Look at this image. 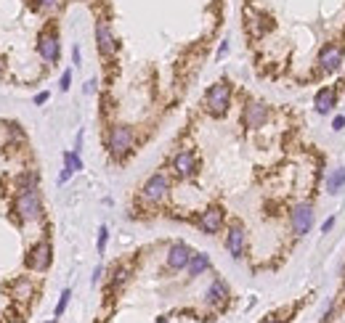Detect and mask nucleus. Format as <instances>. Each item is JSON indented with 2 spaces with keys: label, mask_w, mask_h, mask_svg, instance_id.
<instances>
[{
  "label": "nucleus",
  "mask_w": 345,
  "mask_h": 323,
  "mask_svg": "<svg viewBox=\"0 0 345 323\" xmlns=\"http://www.w3.org/2000/svg\"><path fill=\"white\" fill-rule=\"evenodd\" d=\"M228 101H231V85L228 82H215L207 96H204V104H207V112L212 117H223L228 112Z\"/></svg>",
  "instance_id": "1"
},
{
  "label": "nucleus",
  "mask_w": 345,
  "mask_h": 323,
  "mask_svg": "<svg viewBox=\"0 0 345 323\" xmlns=\"http://www.w3.org/2000/svg\"><path fill=\"white\" fill-rule=\"evenodd\" d=\"M43 212V204H40V193L35 188H24L16 199V215L22 220H37Z\"/></svg>",
  "instance_id": "2"
},
{
  "label": "nucleus",
  "mask_w": 345,
  "mask_h": 323,
  "mask_svg": "<svg viewBox=\"0 0 345 323\" xmlns=\"http://www.w3.org/2000/svg\"><path fill=\"white\" fill-rule=\"evenodd\" d=\"M130 149H133V130L125 127V125L111 127V133H109V151H111V156L123 159Z\"/></svg>",
  "instance_id": "3"
},
{
  "label": "nucleus",
  "mask_w": 345,
  "mask_h": 323,
  "mask_svg": "<svg viewBox=\"0 0 345 323\" xmlns=\"http://www.w3.org/2000/svg\"><path fill=\"white\" fill-rule=\"evenodd\" d=\"M290 225L295 230V236H305L311 230L313 225V207L308 204V201H303V204H297L292 209V215H290Z\"/></svg>",
  "instance_id": "4"
},
{
  "label": "nucleus",
  "mask_w": 345,
  "mask_h": 323,
  "mask_svg": "<svg viewBox=\"0 0 345 323\" xmlns=\"http://www.w3.org/2000/svg\"><path fill=\"white\" fill-rule=\"evenodd\" d=\"M27 267H30V270H37V273H43V270L51 267V244L48 241H40V244H35L30 249V254H27Z\"/></svg>",
  "instance_id": "5"
},
{
  "label": "nucleus",
  "mask_w": 345,
  "mask_h": 323,
  "mask_svg": "<svg viewBox=\"0 0 345 323\" xmlns=\"http://www.w3.org/2000/svg\"><path fill=\"white\" fill-rule=\"evenodd\" d=\"M342 56H345L342 45L327 43V45H324V48L319 51V64H321V69H324V72H337V69L342 67Z\"/></svg>",
  "instance_id": "6"
},
{
  "label": "nucleus",
  "mask_w": 345,
  "mask_h": 323,
  "mask_svg": "<svg viewBox=\"0 0 345 323\" xmlns=\"http://www.w3.org/2000/svg\"><path fill=\"white\" fill-rule=\"evenodd\" d=\"M167 178L162 172H157V175H152L146 183H144V199L146 201H162L165 196H167Z\"/></svg>",
  "instance_id": "7"
},
{
  "label": "nucleus",
  "mask_w": 345,
  "mask_h": 323,
  "mask_svg": "<svg viewBox=\"0 0 345 323\" xmlns=\"http://www.w3.org/2000/svg\"><path fill=\"white\" fill-rule=\"evenodd\" d=\"M37 51H40V56L48 64H56V61H59V53H61L59 38H56L53 32H43L40 40H37Z\"/></svg>",
  "instance_id": "8"
},
{
  "label": "nucleus",
  "mask_w": 345,
  "mask_h": 323,
  "mask_svg": "<svg viewBox=\"0 0 345 323\" xmlns=\"http://www.w3.org/2000/svg\"><path fill=\"white\" fill-rule=\"evenodd\" d=\"M189 262H191V249L181 241L173 244L170 252H167V267L170 270H183V267H189Z\"/></svg>",
  "instance_id": "9"
},
{
  "label": "nucleus",
  "mask_w": 345,
  "mask_h": 323,
  "mask_svg": "<svg viewBox=\"0 0 345 323\" xmlns=\"http://www.w3.org/2000/svg\"><path fill=\"white\" fill-rule=\"evenodd\" d=\"M226 246H228L234 260H239V257L245 254V225L242 223H231L228 236H226Z\"/></svg>",
  "instance_id": "10"
},
{
  "label": "nucleus",
  "mask_w": 345,
  "mask_h": 323,
  "mask_svg": "<svg viewBox=\"0 0 345 323\" xmlns=\"http://www.w3.org/2000/svg\"><path fill=\"white\" fill-rule=\"evenodd\" d=\"M96 43H98L101 56H114V51H117V40H114V35H111L109 24H104V22H98V24H96Z\"/></svg>",
  "instance_id": "11"
},
{
  "label": "nucleus",
  "mask_w": 345,
  "mask_h": 323,
  "mask_svg": "<svg viewBox=\"0 0 345 323\" xmlns=\"http://www.w3.org/2000/svg\"><path fill=\"white\" fill-rule=\"evenodd\" d=\"M173 170L178 178H191L194 172H197V156L191 151H181L173 156Z\"/></svg>",
  "instance_id": "12"
},
{
  "label": "nucleus",
  "mask_w": 345,
  "mask_h": 323,
  "mask_svg": "<svg viewBox=\"0 0 345 323\" xmlns=\"http://www.w3.org/2000/svg\"><path fill=\"white\" fill-rule=\"evenodd\" d=\"M220 225H223V209H220V207H210V209L202 212L199 228L204 230V233H218Z\"/></svg>",
  "instance_id": "13"
},
{
  "label": "nucleus",
  "mask_w": 345,
  "mask_h": 323,
  "mask_svg": "<svg viewBox=\"0 0 345 323\" xmlns=\"http://www.w3.org/2000/svg\"><path fill=\"white\" fill-rule=\"evenodd\" d=\"M268 119V109L263 104H250L245 106V125L253 127V130H258V127H263Z\"/></svg>",
  "instance_id": "14"
},
{
  "label": "nucleus",
  "mask_w": 345,
  "mask_h": 323,
  "mask_svg": "<svg viewBox=\"0 0 345 323\" xmlns=\"http://www.w3.org/2000/svg\"><path fill=\"white\" fill-rule=\"evenodd\" d=\"M334 104H337V93H334V88H321L319 93H316V101H313V106H316V112L319 114H329Z\"/></svg>",
  "instance_id": "15"
},
{
  "label": "nucleus",
  "mask_w": 345,
  "mask_h": 323,
  "mask_svg": "<svg viewBox=\"0 0 345 323\" xmlns=\"http://www.w3.org/2000/svg\"><path fill=\"white\" fill-rule=\"evenodd\" d=\"M228 297V289L223 281H212L210 289H207V304H212V307H218V304H223Z\"/></svg>",
  "instance_id": "16"
},
{
  "label": "nucleus",
  "mask_w": 345,
  "mask_h": 323,
  "mask_svg": "<svg viewBox=\"0 0 345 323\" xmlns=\"http://www.w3.org/2000/svg\"><path fill=\"white\" fill-rule=\"evenodd\" d=\"M210 267V257L207 254H191V262H189V275H202L204 270Z\"/></svg>",
  "instance_id": "17"
},
{
  "label": "nucleus",
  "mask_w": 345,
  "mask_h": 323,
  "mask_svg": "<svg viewBox=\"0 0 345 323\" xmlns=\"http://www.w3.org/2000/svg\"><path fill=\"white\" fill-rule=\"evenodd\" d=\"M342 186H345V167H337L329 175V180H327V191L329 193H340Z\"/></svg>",
  "instance_id": "18"
},
{
  "label": "nucleus",
  "mask_w": 345,
  "mask_h": 323,
  "mask_svg": "<svg viewBox=\"0 0 345 323\" xmlns=\"http://www.w3.org/2000/svg\"><path fill=\"white\" fill-rule=\"evenodd\" d=\"M64 170H69L72 175L82 170V159H80L77 151H67V154H64Z\"/></svg>",
  "instance_id": "19"
},
{
  "label": "nucleus",
  "mask_w": 345,
  "mask_h": 323,
  "mask_svg": "<svg viewBox=\"0 0 345 323\" xmlns=\"http://www.w3.org/2000/svg\"><path fill=\"white\" fill-rule=\"evenodd\" d=\"M32 294V283H30V278H19L16 283H14V297L16 299H27Z\"/></svg>",
  "instance_id": "20"
},
{
  "label": "nucleus",
  "mask_w": 345,
  "mask_h": 323,
  "mask_svg": "<svg viewBox=\"0 0 345 323\" xmlns=\"http://www.w3.org/2000/svg\"><path fill=\"white\" fill-rule=\"evenodd\" d=\"M69 297H72V291H69V289H64V291H61L59 304H56V318H61V315H64V310H67V304H69Z\"/></svg>",
  "instance_id": "21"
},
{
  "label": "nucleus",
  "mask_w": 345,
  "mask_h": 323,
  "mask_svg": "<svg viewBox=\"0 0 345 323\" xmlns=\"http://www.w3.org/2000/svg\"><path fill=\"white\" fill-rule=\"evenodd\" d=\"M106 241H109V228H106V225H101V228H98V241H96V246H98V254H104Z\"/></svg>",
  "instance_id": "22"
},
{
  "label": "nucleus",
  "mask_w": 345,
  "mask_h": 323,
  "mask_svg": "<svg viewBox=\"0 0 345 323\" xmlns=\"http://www.w3.org/2000/svg\"><path fill=\"white\" fill-rule=\"evenodd\" d=\"M69 85H72V69L64 72V75H61V82H59V88H61V90H69Z\"/></svg>",
  "instance_id": "23"
},
{
  "label": "nucleus",
  "mask_w": 345,
  "mask_h": 323,
  "mask_svg": "<svg viewBox=\"0 0 345 323\" xmlns=\"http://www.w3.org/2000/svg\"><path fill=\"white\" fill-rule=\"evenodd\" d=\"M342 127H345V117L340 114V117L332 119V130H342Z\"/></svg>",
  "instance_id": "24"
},
{
  "label": "nucleus",
  "mask_w": 345,
  "mask_h": 323,
  "mask_svg": "<svg viewBox=\"0 0 345 323\" xmlns=\"http://www.w3.org/2000/svg\"><path fill=\"white\" fill-rule=\"evenodd\" d=\"M332 228H334V217H327L324 220V225H321V233H329Z\"/></svg>",
  "instance_id": "25"
},
{
  "label": "nucleus",
  "mask_w": 345,
  "mask_h": 323,
  "mask_svg": "<svg viewBox=\"0 0 345 323\" xmlns=\"http://www.w3.org/2000/svg\"><path fill=\"white\" fill-rule=\"evenodd\" d=\"M226 53H228V43H223L220 48H218V59H223V56H226Z\"/></svg>",
  "instance_id": "26"
},
{
  "label": "nucleus",
  "mask_w": 345,
  "mask_h": 323,
  "mask_svg": "<svg viewBox=\"0 0 345 323\" xmlns=\"http://www.w3.org/2000/svg\"><path fill=\"white\" fill-rule=\"evenodd\" d=\"M93 90H96V80H88L85 82V93H93Z\"/></svg>",
  "instance_id": "27"
},
{
  "label": "nucleus",
  "mask_w": 345,
  "mask_h": 323,
  "mask_svg": "<svg viewBox=\"0 0 345 323\" xmlns=\"http://www.w3.org/2000/svg\"><path fill=\"white\" fill-rule=\"evenodd\" d=\"M45 101H48V93H37L35 96V104H45Z\"/></svg>",
  "instance_id": "28"
},
{
  "label": "nucleus",
  "mask_w": 345,
  "mask_h": 323,
  "mask_svg": "<svg viewBox=\"0 0 345 323\" xmlns=\"http://www.w3.org/2000/svg\"><path fill=\"white\" fill-rule=\"evenodd\" d=\"M40 6H45V8H53V6H59V0H40Z\"/></svg>",
  "instance_id": "29"
},
{
  "label": "nucleus",
  "mask_w": 345,
  "mask_h": 323,
  "mask_svg": "<svg viewBox=\"0 0 345 323\" xmlns=\"http://www.w3.org/2000/svg\"><path fill=\"white\" fill-rule=\"evenodd\" d=\"M72 59H74V64H80V48L74 45V51H72Z\"/></svg>",
  "instance_id": "30"
},
{
  "label": "nucleus",
  "mask_w": 345,
  "mask_h": 323,
  "mask_svg": "<svg viewBox=\"0 0 345 323\" xmlns=\"http://www.w3.org/2000/svg\"><path fill=\"white\" fill-rule=\"evenodd\" d=\"M98 278H101V267H96V270H93V278H90V281L98 283Z\"/></svg>",
  "instance_id": "31"
},
{
  "label": "nucleus",
  "mask_w": 345,
  "mask_h": 323,
  "mask_svg": "<svg viewBox=\"0 0 345 323\" xmlns=\"http://www.w3.org/2000/svg\"><path fill=\"white\" fill-rule=\"evenodd\" d=\"M157 323H167V318H157Z\"/></svg>",
  "instance_id": "32"
},
{
  "label": "nucleus",
  "mask_w": 345,
  "mask_h": 323,
  "mask_svg": "<svg viewBox=\"0 0 345 323\" xmlns=\"http://www.w3.org/2000/svg\"><path fill=\"white\" fill-rule=\"evenodd\" d=\"M0 75H3V61H0Z\"/></svg>",
  "instance_id": "33"
},
{
  "label": "nucleus",
  "mask_w": 345,
  "mask_h": 323,
  "mask_svg": "<svg viewBox=\"0 0 345 323\" xmlns=\"http://www.w3.org/2000/svg\"><path fill=\"white\" fill-rule=\"evenodd\" d=\"M266 323H279V320H266Z\"/></svg>",
  "instance_id": "34"
},
{
  "label": "nucleus",
  "mask_w": 345,
  "mask_h": 323,
  "mask_svg": "<svg viewBox=\"0 0 345 323\" xmlns=\"http://www.w3.org/2000/svg\"><path fill=\"white\" fill-rule=\"evenodd\" d=\"M48 323H56V320H48Z\"/></svg>",
  "instance_id": "35"
}]
</instances>
